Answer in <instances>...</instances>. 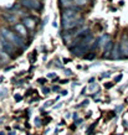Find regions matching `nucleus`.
Returning a JSON list of instances; mask_svg holds the SVG:
<instances>
[{"mask_svg": "<svg viewBox=\"0 0 128 135\" xmlns=\"http://www.w3.org/2000/svg\"><path fill=\"white\" fill-rule=\"evenodd\" d=\"M54 102H55V100H47V102L44 104V108H47V107L52 105V104H54Z\"/></svg>", "mask_w": 128, "mask_h": 135, "instance_id": "obj_20", "label": "nucleus"}, {"mask_svg": "<svg viewBox=\"0 0 128 135\" xmlns=\"http://www.w3.org/2000/svg\"><path fill=\"white\" fill-rule=\"evenodd\" d=\"M88 1H90V0H75L74 4H75V6L82 8V6H86V5L88 4Z\"/></svg>", "mask_w": 128, "mask_h": 135, "instance_id": "obj_13", "label": "nucleus"}, {"mask_svg": "<svg viewBox=\"0 0 128 135\" xmlns=\"http://www.w3.org/2000/svg\"><path fill=\"white\" fill-rule=\"evenodd\" d=\"M37 82L40 83V84H44V83H45L46 81H45V78H40V79H39V81H37Z\"/></svg>", "mask_w": 128, "mask_h": 135, "instance_id": "obj_25", "label": "nucleus"}, {"mask_svg": "<svg viewBox=\"0 0 128 135\" xmlns=\"http://www.w3.org/2000/svg\"><path fill=\"white\" fill-rule=\"evenodd\" d=\"M62 95H67V90H62Z\"/></svg>", "mask_w": 128, "mask_h": 135, "instance_id": "obj_30", "label": "nucleus"}, {"mask_svg": "<svg viewBox=\"0 0 128 135\" xmlns=\"http://www.w3.org/2000/svg\"><path fill=\"white\" fill-rule=\"evenodd\" d=\"M6 95H8V93H6V89L0 90V98H5Z\"/></svg>", "mask_w": 128, "mask_h": 135, "instance_id": "obj_19", "label": "nucleus"}, {"mask_svg": "<svg viewBox=\"0 0 128 135\" xmlns=\"http://www.w3.org/2000/svg\"><path fill=\"white\" fill-rule=\"evenodd\" d=\"M81 10V8L79 6H72L70 9H63L62 11V15H61V25L62 27H65L66 25L74 22V21L79 20L80 19V14L79 11Z\"/></svg>", "mask_w": 128, "mask_h": 135, "instance_id": "obj_2", "label": "nucleus"}, {"mask_svg": "<svg viewBox=\"0 0 128 135\" xmlns=\"http://www.w3.org/2000/svg\"><path fill=\"white\" fill-rule=\"evenodd\" d=\"M121 50H120V44H116V45L113 46V50H112V53H111V58L113 60H118L121 58Z\"/></svg>", "mask_w": 128, "mask_h": 135, "instance_id": "obj_9", "label": "nucleus"}, {"mask_svg": "<svg viewBox=\"0 0 128 135\" xmlns=\"http://www.w3.org/2000/svg\"><path fill=\"white\" fill-rule=\"evenodd\" d=\"M21 24L24 25L26 29H30V30L35 29V26H36V22H35V20H34L33 17H24Z\"/></svg>", "mask_w": 128, "mask_h": 135, "instance_id": "obj_7", "label": "nucleus"}, {"mask_svg": "<svg viewBox=\"0 0 128 135\" xmlns=\"http://www.w3.org/2000/svg\"><path fill=\"white\" fill-rule=\"evenodd\" d=\"M8 135H16V133H15V131H10Z\"/></svg>", "mask_w": 128, "mask_h": 135, "instance_id": "obj_31", "label": "nucleus"}, {"mask_svg": "<svg viewBox=\"0 0 128 135\" xmlns=\"http://www.w3.org/2000/svg\"><path fill=\"white\" fill-rule=\"evenodd\" d=\"M60 5H61L63 9H70V8H72V6H75L72 0H60Z\"/></svg>", "mask_w": 128, "mask_h": 135, "instance_id": "obj_11", "label": "nucleus"}, {"mask_svg": "<svg viewBox=\"0 0 128 135\" xmlns=\"http://www.w3.org/2000/svg\"><path fill=\"white\" fill-rule=\"evenodd\" d=\"M81 123H82V119H79V120L76 122V124H77V125H79V124H81Z\"/></svg>", "mask_w": 128, "mask_h": 135, "instance_id": "obj_29", "label": "nucleus"}, {"mask_svg": "<svg viewBox=\"0 0 128 135\" xmlns=\"http://www.w3.org/2000/svg\"><path fill=\"white\" fill-rule=\"evenodd\" d=\"M97 41H98V46H99V47H102V49H103L104 46L107 45V42L111 41V37H109V35L104 33V35H102V36L99 37Z\"/></svg>", "mask_w": 128, "mask_h": 135, "instance_id": "obj_10", "label": "nucleus"}, {"mask_svg": "<svg viewBox=\"0 0 128 135\" xmlns=\"http://www.w3.org/2000/svg\"><path fill=\"white\" fill-rule=\"evenodd\" d=\"M1 37H3L4 40H6V41H9L10 44H12L16 49H25V47H26L25 40L21 36H19V35L11 29H6V27L1 29Z\"/></svg>", "mask_w": 128, "mask_h": 135, "instance_id": "obj_1", "label": "nucleus"}, {"mask_svg": "<svg viewBox=\"0 0 128 135\" xmlns=\"http://www.w3.org/2000/svg\"><path fill=\"white\" fill-rule=\"evenodd\" d=\"M20 5L29 10H36V11L41 10L42 8L40 0H20Z\"/></svg>", "mask_w": 128, "mask_h": 135, "instance_id": "obj_3", "label": "nucleus"}, {"mask_svg": "<svg viewBox=\"0 0 128 135\" xmlns=\"http://www.w3.org/2000/svg\"><path fill=\"white\" fill-rule=\"evenodd\" d=\"M87 104H88V100H85V102H83L82 104H81V107H86Z\"/></svg>", "mask_w": 128, "mask_h": 135, "instance_id": "obj_27", "label": "nucleus"}, {"mask_svg": "<svg viewBox=\"0 0 128 135\" xmlns=\"http://www.w3.org/2000/svg\"><path fill=\"white\" fill-rule=\"evenodd\" d=\"M14 31H15L19 36L22 37V38H24V37H26V35H28V29H26V27H25L21 22L14 25Z\"/></svg>", "mask_w": 128, "mask_h": 135, "instance_id": "obj_6", "label": "nucleus"}, {"mask_svg": "<svg viewBox=\"0 0 128 135\" xmlns=\"http://www.w3.org/2000/svg\"><path fill=\"white\" fill-rule=\"evenodd\" d=\"M3 16H4L5 20L8 21V22H10V24H14V22H16V16H14V15H9V14H6V12H5Z\"/></svg>", "mask_w": 128, "mask_h": 135, "instance_id": "obj_12", "label": "nucleus"}, {"mask_svg": "<svg viewBox=\"0 0 128 135\" xmlns=\"http://www.w3.org/2000/svg\"><path fill=\"white\" fill-rule=\"evenodd\" d=\"M93 81H95V77L90 78V81H88V82H90V84H91V83H93Z\"/></svg>", "mask_w": 128, "mask_h": 135, "instance_id": "obj_28", "label": "nucleus"}, {"mask_svg": "<svg viewBox=\"0 0 128 135\" xmlns=\"http://www.w3.org/2000/svg\"><path fill=\"white\" fill-rule=\"evenodd\" d=\"M72 1H75V0H72Z\"/></svg>", "mask_w": 128, "mask_h": 135, "instance_id": "obj_32", "label": "nucleus"}, {"mask_svg": "<svg viewBox=\"0 0 128 135\" xmlns=\"http://www.w3.org/2000/svg\"><path fill=\"white\" fill-rule=\"evenodd\" d=\"M51 90H54V92H57V90H60V88H58L57 86H54L52 88H51Z\"/></svg>", "mask_w": 128, "mask_h": 135, "instance_id": "obj_26", "label": "nucleus"}, {"mask_svg": "<svg viewBox=\"0 0 128 135\" xmlns=\"http://www.w3.org/2000/svg\"><path fill=\"white\" fill-rule=\"evenodd\" d=\"M14 98H15V100H16V102H19V100H20L22 97H21L20 94H15V95H14Z\"/></svg>", "mask_w": 128, "mask_h": 135, "instance_id": "obj_22", "label": "nucleus"}, {"mask_svg": "<svg viewBox=\"0 0 128 135\" xmlns=\"http://www.w3.org/2000/svg\"><path fill=\"white\" fill-rule=\"evenodd\" d=\"M122 77H123L122 74H118V76H116V77H115V81H113V82H115V83H118L120 81H122Z\"/></svg>", "mask_w": 128, "mask_h": 135, "instance_id": "obj_18", "label": "nucleus"}, {"mask_svg": "<svg viewBox=\"0 0 128 135\" xmlns=\"http://www.w3.org/2000/svg\"><path fill=\"white\" fill-rule=\"evenodd\" d=\"M41 90H42V93H44V94H47V93H50V89H49V88H46V87H42V88H41Z\"/></svg>", "mask_w": 128, "mask_h": 135, "instance_id": "obj_21", "label": "nucleus"}, {"mask_svg": "<svg viewBox=\"0 0 128 135\" xmlns=\"http://www.w3.org/2000/svg\"><path fill=\"white\" fill-rule=\"evenodd\" d=\"M113 42L111 41H108L107 42V45L103 47V57L104 58H108V57H111V53H112V50H113Z\"/></svg>", "mask_w": 128, "mask_h": 135, "instance_id": "obj_8", "label": "nucleus"}, {"mask_svg": "<svg viewBox=\"0 0 128 135\" xmlns=\"http://www.w3.org/2000/svg\"><path fill=\"white\" fill-rule=\"evenodd\" d=\"M113 84H115V82L113 83H106V84H104V88H112Z\"/></svg>", "mask_w": 128, "mask_h": 135, "instance_id": "obj_23", "label": "nucleus"}, {"mask_svg": "<svg viewBox=\"0 0 128 135\" xmlns=\"http://www.w3.org/2000/svg\"><path fill=\"white\" fill-rule=\"evenodd\" d=\"M96 57V53L93 52V53H90V55H86V56H85V58H86V60H93V58Z\"/></svg>", "mask_w": 128, "mask_h": 135, "instance_id": "obj_16", "label": "nucleus"}, {"mask_svg": "<svg viewBox=\"0 0 128 135\" xmlns=\"http://www.w3.org/2000/svg\"><path fill=\"white\" fill-rule=\"evenodd\" d=\"M96 125H97V122H95V123H93V124H92V125H91V127H90V128H88V130H87V134H88V135H90V134H91V133H92V131H93V129H95V128H96Z\"/></svg>", "mask_w": 128, "mask_h": 135, "instance_id": "obj_15", "label": "nucleus"}, {"mask_svg": "<svg viewBox=\"0 0 128 135\" xmlns=\"http://www.w3.org/2000/svg\"><path fill=\"white\" fill-rule=\"evenodd\" d=\"M1 44H3V50H4V52L8 55L9 57H10V56H14V52H15L16 47L12 45V44H10L9 41L4 40L3 37H1Z\"/></svg>", "mask_w": 128, "mask_h": 135, "instance_id": "obj_5", "label": "nucleus"}, {"mask_svg": "<svg viewBox=\"0 0 128 135\" xmlns=\"http://www.w3.org/2000/svg\"><path fill=\"white\" fill-rule=\"evenodd\" d=\"M111 73H112V72H106V73H102L101 76H99V79H103V78L109 77V76H111Z\"/></svg>", "mask_w": 128, "mask_h": 135, "instance_id": "obj_17", "label": "nucleus"}, {"mask_svg": "<svg viewBox=\"0 0 128 135\" xmlns=\"http://www.w3.org/2000/svg\"><path fill=\"white\" fill-rule=\"evenodd\" d=\"M87 89L90 90V92H93V93H96V92H98V86H97L96 83H91L90 86L87 87Z\"/></svg>", "mask_w": 128, "mask_h": 135, "instance_id": "obj_14", "label": "nucleus"}, {"mask_svg": "<svg viewBox=\"0 0 128 135\" xmlns=\"http://www.w3.org/2000/svg\"><path fill=\"white\" fill-rule=\"evenodd\" d=\"M120 50H121V56L124 58H128V33L124 32L121 37L120 41Z\"/></svg>", "mask_w": 128, "mask_h": 135, "instance_id": "obj_4", "label": "nucleus"}, {"mask_svg": "<svg viewBox=\"0 0 128 135\" xmlns=\"http://www.w3.org/2000/svg\"><path fill=\"white\" fill-rule=\"evenodd\" d=\"M47 77H49V78H56V74H55L54 72H51V73L47 74Z\"/></svg>", "mask_w": 128, "mask_h": 135, "instance_id": "obj_24", "label": "nucleus"}]
</instances>
